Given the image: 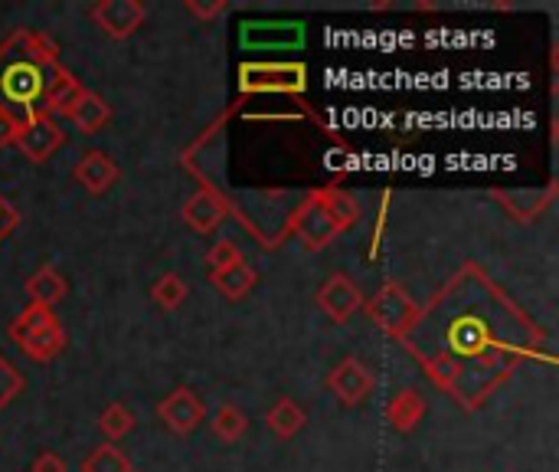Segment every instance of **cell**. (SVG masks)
Here are the masks:
<instances>
[{"mask_svg":"<svg viewBox=\"0 0 559 472\" xmlns=\"http://www.w3.org/2000/svg\"><path fill=\"white\" fill-rule=\"evenodd\" d=\"M69 122H73L82 135H99V131L112 122V109H108V102H105L99 92H89V89H86V95L79 99V105L69 112Z\"/></svg>","mask_w":559,"mask_h":472,"instance_id":"44dd1931","label":"cell"},{"mask_svg":"<svg viewBox=\"0 0 559 472\" xmlns=\"http://www.w3.org/2000/svg\"><path fill=\"white\" fill-rule=\"evenodd\" d=\"M291 233L301 240L304 250L317 253L324 250L327 243H334L340 237V227L334 224V217L327 214L324 201H321V191H311L291 214Z\"/></svg>","mask_w":559,"mask_h":472,"instance_id":"8992f818","label":"cell"},{"mask_svg":"<svg viewBox=\"0 0 559 472\" xmlns=\"http://www.w3.org/2000/svg\"><path fill=\"white\" fill-rule=\"evenodd\" d=\"M14 144L21 148V154L34 165H43L50 157L66 144V131L56 125V118H50L47 112H30L21 118L17 125V135H14Z\"/></svg>","mask_w":559,"mask_h":472,"instance_id":"5b68a950","label":"cell"},{"mask_svg":"<svg viewBox=\"0 0 559 472\" xmlns=\"http://www.w3.org/2000/svg\"><path fill=\"white\" fill-rule=\"evenodd\" d=\"M73 178L86 194L102 197L121 181V168L115 165V157H108L105 151H86L79 157V165L73 168Z\"/></svg>","mask_w":559,"mask_h":472,"instance_id":"7c38bea8","label":"cell"},{"mask_svg":"<svg viewBox=\"0 0 559 472\" xmlns=\"http://www.w3.org/2000/svg\"><path fill=\"white\" fill-rule=\"evenodd\" d=\"M21 227V214H17V207L0 194V243H4L14 230Z\"/></svg>","mask_w":559,"mask_h":472,"instance_id":"1f68e13d","label":"cell"},{"mask_svg":"<svg viewBox=\"0 0 559 472\" xmlns=\"http://www.w3.org/2000/svg\"><path fill=\"white\" fill-rule=\"evenodd\" d=\"M0 53H8V56H27V60L43 63V66H56L60 63L56 43L47 34H37V30H14L4 43H0Z\"/></svg>","mask_w":559,"mask_h":472,"instance_id":"9a60e30c","label":"cell"},{"mask_svg":"<svg viewBox=\"0 0 559 472\" xmlns=\"http://www.w3.org/2000/svg\"><path fill=\"white\" fill-rule=\"evenodd\" d=\"M239 259H243L239 246H236L233 240H220V243L207 253V269H210V272H223V269H230V266L239 263Z\"/></svg>","mask_w":559,"mask_h":472,"instance_id":"f546056e","label":"cell"},{"mask_svg":"<svg viewBox=\"0 0 559 472\" xmlns=\"http://www.w3.org/2000/svg\"><path fill=\"white\" fill-rule=\"evenodd\" d=\"M246 50H295L304 43V24L295 21H249L239 27Z\"/></svg>","mask_w":559,"mask_h":472,"instance_id":"30bf717a","label":"cell"},{"mask_svg":"<svg viewBox=\"0 0 559 472\" xmlns=\"http://www.w3.org/2000/svg\"><path fill=\"white\" fill-rule=\"evenodd\" d=\"M321 201H324L327 214L334 217V224L340 227V233L350 230V227L360 220V201H356L353 194H347V191H340V188H324V191H321Z\"/></svg>","mask_w":559,"mask_h":472,"instance_id":"d4e9b609","label":"cell"},{"mask_svg":"<svg viewBox=\"0 0 559 472\" xmlns=\"http://www.w3.org/2000/svg\"><path fill=\"white\" fill-rule=\"evenodd\" d=\"M230 217V204H226V197L217 191V188H200L191 201L183 204V224L191 227L194 233H213V230H220V224Z\"/></svg>","mask_w":559,"mask_h":472,"instance_id":"4fadbf2b","label":"cell"},{"mask_svg":"<svg viewBox=\"0 0 559 472\" xmlns=\"http://www.w3.org/2000/svg\"><path fill=\"white\" fill-rule=\"evenodd\" d=\"M157 420L177 433V436H191L204 420H207V407L200 400V394L194 387H173L160 404H157Z\"/></svg>","mask_w":559,"mask_h":472,"instance_id":"ba28073f","label":"cell"},{"mask_svg":"<svg viewBox=\"0 0 559 472\" xmlns=\"http://www.w3.org/2000/svg\"><path fill=\"white\" fill-rule=\"evenodd\" d=\"M256 282H259V272H256L246 259L233 263V266L223 269V272H210V285H213L220 295H226L230 302L246 298V295L256 289Z\"/></svg>","mask_w":559,"mask_h":472,"instance_id":"e0dca14e","label":"cell"},{"mask_svg":"<svg viewBox=\"0 0 559 472\" xmlns=\"http://www.w3.org/2000/svg\"><path fill=\"white\" fill-rule=\"evenodd\" d=\"M373 374L366 371V365L360 358H343L330 374H327V391L343 404V407H356L373 394Z\"/></svg>","mask_w":559,"mask_h":472,"instance_id":"8fae6325","label":"cell"},{"mask_svg":"<svg viewBox=\"0 0 559 472\" xmlns=\"http://www.w3.org/2000/svg\"><path fill=\"white\" fill-rule=\"evenodd\" d=\"M30 472H69V465H66V459L60 456V452H40L37 459H34V465H30Z\"/></svg>","mask_w":559,"mask_h":472,"instance_id":"836d02e7","label":"cell"},{"mask_svg":"<svg viewBox=\"0 0 559 472\" xmlns=\"http://www.w3.org/2000/svg\"><path fill=\"white\" fill-rule=\"evenodd\" d=\"M304 423H308V413H304V407H298L291 397H278V400L272 404V410L265 413V426H269V433L278 436V439L298 436V433L304 430Z\"/></svg>","mask_w":559,"mask_h":472,"instance_id":"ffe728a7","label":"cell"},{"mask_svg":"<svg viewBox=\"0 0 559 472\" xmlns=\"http://www.w3.org/2000/svg\"><path fill=\"white\" fill-rule=\"evenodd\" d=\"M53 66H43L27 56H8L0 53V105L21 109V118L37 112L43 102V89Z\"/></svg>","mask_w":559,"mask_h":472,"instance_id":"7a4b0ae2","label":"cell"},{"mask_svg":"<svg viewBox=\"0 0 559 472\" xmlns=\"http://www.w3.org/2000/svg\"><path fill=\"white\" fill-rule=\"evenodd\" d=\"M92 24L112 37V40H128L141 30L144 17H147V8L141 0H99V4L89 11Z\"/></svg>","mask_w":559,"mask_h":472,"instance_id":"9c48e42d","label":"cell"},{"mask_svg":"<svg viewBox=\"0 0 559 472\" xmlns=\"http://www.w3.org/2000/svg\"><path fill=\"white\" fill-rule=\"evenodd\" d=\"M494 197L504 201V207H507L514 217L530 220V217H536V214H543V211L549 207V201L556 197V188H546V191H540V194H533V191H523V194H500V191H494Z\"/></svg>","mask_w":559,"mask_h":472,"instance_id":"cb8c5ba5","label":"cell"},{"mask_svg":"<svg viewBox=\"0 0 559 472\" xmlns=\"http://www.w3.org/2000/svg\"><path fill=\"white\" fill-rule=\"evenodd\" d=\"M186 282H183V276H177V272H167V276H160L154 285H151V298H154V305L157 308H164V311H177L183 302H186Z\"/></svg>","mask_w":559,"mask_h":472,"instance_id":"484cf974","label":"cell"},{"mask_svg":"<svg viewBox=\"0 0 559 472\" xmlns=\"http://www.w3.org/2000/svg\"><path fill=\"white\" fill-rule=\"evenodd\" d=\"M416 302L413 295L400 285V282H387L377 295L373 298H363V311H366V319L377 326L384 335L390 339H403V332L410 329V322L416 319Z\"/></svg>","mask_w":559,"mask_h":472,"instance_id":"3957f363","label":"cell"},{"mask_svg":"<svg viewBox=\"0 0 559 472\" xmlns=\"http://www.w3.org/2000/svg\"><path fill=\"white\" fill-rule=\"evenodd\" d=\"M314 305L324 311V319L334 326H347L353 315L363 308V289L356 285V279H350L347 272H334L327 276V282L317 289Z\"/></svg>","mask_w":559,"mask_h":472,"instance_id":"52a82bcc","label":"cell"},{"mask_svg":"<svg viewBox=\"0 0 559 472\" xmlns=\"http://www.w3.org/2000/svg\"><path fill=\"white\" fill-rule=\"evenodd\" d=\"M17 125H21V115H14V112H11L8 105H0V148L14 144Z\"/></svg>","mask_w":559,"mask_h":472,"instance_id":"d6a6232c","label":"cell"},{"mask_svg":"<svg viewBox=\"0 0 559 472\" xmlns=\"http://www.w3.org/2000/svg\"><path fill=\"white\" fill-rule=\"evenodd\" d=\"M30 361H37V365H50V361H56L63 352H66V329L63 326H53V329H43V332H37V335H27V339H21V342H14Z\"/></svg>","mask_w":559,"mask_h":472,"instance_id":"ac0fdd59","label":"cell"},{"mask_svg":"<svg viewBox=\"0 0 559 472\" xmlns=\"http://www.w3.org/2000/svg\"><path fill=\"white\" fill-rule=\"evenodd\" d=\"M183 11L191 17H197V21H204V24H210V21L223 17L230 11V4H226V0H213V4H204V0H186Z\"/></svg>","mask_w":559,"mask_h":472,"instance_id":"4dcf8cb0","label":"cell"},{"mask_svg":"<svg viewBox=\"0 0 559 472\" xmlns=\"http://www.w3.org/2000/svg\"><path fill=\"white\" fill-rule=\"evenodd\" d=\"M82 472H131V459L118 446L105 443L82 459Z\"/></svg>","mask_w":559,"mask_h":472,"instance_id":"83f0119b","label":"cell"},{"mask_svg":"<svg viewBox=\"0 0 559 472\" xmlns=\"http://www.w3.org/2000/svg\"><path fill=\"white\" fill-rule=\"evenodd\" d=\"M400 345L439 391L474 410L526 358L540 355L543 332L494 279L468 263L429 305L416 308Z\"/></svg>","mask_w":559,"mask_h":472,"instance_id":"6da1fadb","label":"cell"},{"mask_svg":"<svg viewBox=\"0 0 559 472\" xmlns=\"http://www.w3.org/2000/svg\"><path fill=\"white\" fill-rule=\"evenodd\" d=\"M86 95V86L66 69V66H53L50 69V79H47V89H43V102H40V112H47L50 118L53 115H63L69 118V112L79 105V99Z\"/></svg>","mask_w":559,"mask_h":472,"instance_id":"5bb4252c","label":"cell"},{"mask_svg":"<svg viewBox=\"0 0 559 472\" xmlns=\"http://www.w3.org/2000/svg\"><path fill=\"white\" fill-rule=\"evenodd\" d=\"M24 387H27L24 374H21L4 355H0V410L11 407V404L24 394Z\"/></svg>","mask_w":559,"mask_h":472,"instance_id":"f1b7e54d","label":"cell"},{"mask_svg":"<svg viewBox=\"0 0 559 472\" xmlns=\"http://www.w3.org/2000/svg\"><path fill=\"white\" fill-rule=\"evenodd\" d=\"M210 430H213V436L223 439V443H239V439L249 433V417H246V410L236 407V404H220V407L213 410V417H210Z\"/></svg>","mask_w":559,"mask_h":472,"instance_id":"7402d4cb","label":"cell"},{"mask_svg":"<svg viewBox=\"0 0 559 472\" xmlns=\"http://www.w3.org/2000/svg\"><path fill=\"white\" fill-rule=\"evenodd\" d=\"M422 413H426V400H422V394L416 387L396 391L393 400L387 404V420H390V426L396 433H413L419 426Z\"/></svg>","mask_w":559,"mask_h":472,"instance_id":"2e32d148","label":"cell"},{"mask_svg":"<svg viewBox=\"0 0 559 472\" xmlns=\"http://www.w3.org/2000/svg\"><path fill=\"white\" fill-rule=\"evenodd\" d=\"M53 326H60L56 311L47 308V305H34V302H30V305L17 315V322H14L8 332H11V342H21V339H27V335H37V332H43V329H53Z\"/></svg>","mask_w":559,"mask_h":472,"instance_id":"603a6c76","label":"cell"},{"mask_svg":"<svg viewBox=\"0 0 559 472\" xmlns=\"http://www.w3.org/2000/svg\"><path fill=\"white\" fill-rule=\"evenodd\" d=\"M99 430H102V436L115 446L121 436H128V433L134 430V413H131V407H125V404H108V407L102 410V417H99Z\"/></svg>","mask_w":559,"mask_h":472,"instance_id":"4316f807","label":"cell"},{"mask_svg":"<svg viewBox=\"0 0 559 472\" xmlns=\"http://www.w3.org/2000/svg\"><path fill=\"white\" fill-rule=\"evenodd\" d=\"M66 292H69V282H66V276L56 272L53 266H40V269L27 279V295H30L34 305L53 308L56 302L66 298Z\"/></svg>","mask_w":559,"mask_h":472,"instance_id":"d6986e66","label":"cell"},{"mask_svg":"<svg viewBox=\"0 0 559 472\" xmlns=\"http://www.w3.org/2000/svg\"><path fill=\"white\" fill-rule=\"evenodd\" d=\"M243 92H304L308 69L301 63H243L239 66Z\"/></svg>","mask_w":559,"mask_h":472,"instance_id":"277c9868","label":"cell"}]
</instances>
